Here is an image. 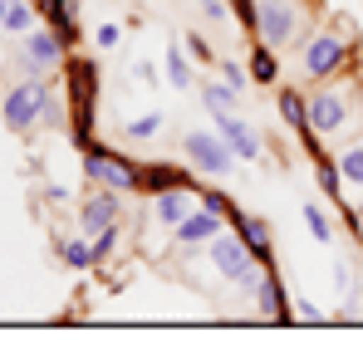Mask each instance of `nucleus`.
Returning a JSON list of instances; mask_svg holds the SVG:
<instances>
[{
	"instance_id": "1",
	"label": "nucleus",
	"mask_w": 363,
	"mask_h": 343,
	"mask_svg": "<svg viewBox=\"0 0 363 343\" xmlns=\"http://www.w3.org/2000/svg\"><path fill=\"white\" fill-rule=\"evenodd\" d=\"M84 167H89L94 181H104V186H113V191H143V167L128 162L123 152H104L99 142L84 147Z\"/></svg>"
},
{
	"instance_id": "2",
	"label": "nucleus",
	"mask_w": 363,
	"mask_h": 343,
	"mask_svg": "<svg viewBox=\"0 0 363 343\" xmlns=\"http://www.w3.org/2000/svg\"><path fill=\"white\" fill-rule=\"evenodd\" d=\"M45 108H50V89L40 79H25V84H15L5 94V128L25 133V128H35V118L45 113Z\"/></svg>"
},
{
	"instance_id": "3",
	"label": "nucleus",
	"mask_w": 363,
	"mask_h": 343,
	"mask_svg": "<svg viewBox=\"0 0 363 343\" xmlns=\"http://www.w3.org/2000/svg\"><path fill=\"white\" fill-rule=\"evenodd\" d=\"M186 152H191V167L206 172V176H226L231 157H236L221 133H186Z\"/></svg>"
},
{
	"instance_id": "4",
	"label": "nucleus",
	"mask_w": 363,
	"mask_h": 343,
	"mask_svg": "<svg viewBox=\"0 0 363 343\" xmlns=\"http://www.w3.org/2000/svg\"><path fill=\"white\" fill-rule=\"evenodd\" d=\"M344 59H349V40L344 35H314L304 45V74L309 79H329V74L344 69Z\"/></svg>"
},
{
	"instance_id": "5",
	"label": "nucleus",
	"mask_w": 363,
	"mask_h": 343,
	"mask_svg": "<svg viewBox=\"0 0 363 343\" xmlns=\"http://www.w3.org/2000/svg\"><path fill=\"white\" fill-rule=\"evenodd\" d=\"M349 123V94H339V89H319L314 99H309V133H339Z\"/></svg>"
},
{
	"instance_id": "6",
	"label": "nucleus",
	"mask_w": 363,
	"mask_h": 343,
	"mask_svg": "<svg viewBox=\"0 0 363 343\" xmlns=\"http://www.w3.org/2000/svg\"><path fill=\"white\" fill-rule=\"evenodd\" d=\"M172 230H177L182 245H206V240H216V235L226 230V216H221V211H211V206H196V211H186Z\"/></svg>"
},
{
	"instance_id": "7",
	"label": "nucleus",
	"mask_w": 363,
	"mask_h": 343,
	"mask_svg": "<svg viewBox=\"0 0 363 343\" xmlns=\"http://www.w3.org/2000/svg\"><path fill=\"white\" fill-rule=\"evenodd\" d=\"M255 30H260V45H285L290 35H295V10L285 5V0H270V5H260V20H255Z\"/></svg>"
},
{
	"instance_id": "8",
	"label": "nucleus",
	"mask_w": 363,
	"mask_h": 343,
	"mask_svg": "<svg viewBox=\"0 0 363 343\" xmlns=\"http://www.w3.org/2000/svg\"><path fill=\"white\" fill-rule=\"evenodd\" d=\"M216 128H221V137H226V147L241 157V162H255L260 157V133L245 123L241 113H226V118H216Z\"/></svg>"
},
{
	"instance_id": "9",
	"label": "nucleus",
	"mask_w": 363,
	"mask_h": 343,
	"mask_svg": "<svg viewBox=\"0 0 363 343\" xmlns=\"http://www.w3.org/2000/svg\"><path fill=\"white\" fill-rule=\"evenodd\" d=\"M118 211H123V201H118V191L113 186H104V191H94L89 201H84V211H79V230H99L104 226H113L118 221Z\"/></svg>"
},
{
	"instance_id": "10",
	"label": "nucleus",
	"mask_w": 363,
	"mask_h": 343,
	"mask_svg": "<svg viewBox=\"0 0 363 343\" xmlns=\"http://www.w3.org/2000/svg\"><path fill=\"white\" fill-rule=\"evenodd\" d=\"M191 191H196V186H167V191H157V201H152V216H157L162 226H177L182 216L191 211Z\"/></svg>"
},
{
	"instance_id": "11",
	"label": "nucleus",
	"mask_w": 363,
	"mask_h": 343,
	"mask_svg": "<svg viewBox=\"0 0 363 343\" xmlns=\"http://www.w3.org/2000/svg\"><path fill=\"white\" fill-rule=\"evenodd\" d=\"M25 55H30L35 69H55L64 59V45H60L55 30H50V35H45V30H30V35H25Z\"/></svg>"
},
{
	"instance_id": "12",
	"label": "nucleus",
	"mask_w": 363,
	"mask_h": 343,
	"mask_svg": "<svg viewBox=\"0 0 363 343\" xmlns=\"http://www.w3.org/2000/svg\"><path fill=\"white\" fill-rule=\"evenodd\" d=\"M45 15H50L60 45L69 50V45H74V25H79V5H74V0H45Z\"/></svg>"
},
{
	"instance_id": "13",
	"label": "nucleus",
	"mask_w": 363,
	"mask_h": 343,
	"mask_svg": "<svg viewBox=\"0 0 363 343\" xmlns=\"http://www.w3.org/2000/svg\"><path fill=\"white\" fill-rule=\"evenodd\" d=\"M236 235L245 240V250L255 255V260H270V221H260V216H241L236 221Z\"/></svg>"
},
{
	"instance_id": "14",
	"label": "nucleus",
	"mask_w": 363,
	"mask_h": 343,
	"mask_svg": "<svg viewBox=\"0 0 363 343\" xmlns=\"http://www.w3.org/2000/svg\"><path fill=\"white\" fill-rule=\"evenodd\" d=\"M143 186H147V191L186 186V172H182V167H172V162H147V167H143Z\"/></svg>"
},
{
	"instance_id": "15",
	"label": "nucleus",
	"mask_w": 363,
	"mask_h": 343,
	"mask_svg": "<svg viewBox=\"0 0 363 343\" xmlns=\"http://www.w3.org/2000/svg\"><path fill=\"white\" fill-rule=\"evenodd\" d=\"M255 299H260V314H265V319H285V289H280L275 275H260Z\"/></svg>"
},
{
	"instance_id": "16",
	"label": "nucleus",
	"mask_w": 363,
	"mask_h": 343,
	"mask_svg": "<svg viewBox=\"0 0 363 343\" xmlns=\"http://www.w3.org/2000/svg\"><path fill=\"white\" fill-rule=\"evenodd\" d=\"M280 118H285L290 128L309 133V99H304L300 89H280Z\"/></svg>"
},
{
	"instance_id": "17",
	"label": "nucleus",
	"mask_w": 363,
	"mask_h": 343,
	"mask_svg": "<svg viewBox=\"0 0 363 343\" xmlns=\"http://www.w3.org/2000/svg\"><path fill=\"white\" fill-rule=\"evenodd\" d=\"M201 103L211 108V118L236 113V89H231V84H211V89H201Z\"/></svg>"
},
{
	"instance_id": "18",
	"label": "nucleus",
	"mask_w": 363,
	"mask_h": 343,
	"mask_svg": "<svg viewBox=\"0 0 363 343\" xmlns=\"http://www.w3.org/2000/svg\"><path fill=\"white\" fill-rule=\"evenodd\" d=\"M250 79H255V84H275V79H280V59L270 55V45H255V55H250Z\"/></svg>"
},
{
	"instance_id": "19",
	"label": "nucleus",
	"mask_w": 363,
	"mask_h": 343,
	"mask_svg": "<svg viewBox=\"0 0 363 343\" xmlns=\"http://www.w3.org/2000/svg\"><path fill=\"white\" fill-rule=\"evenodd\" d=\"M314 176H319V191L324 196H334V201H344V172H339V162H329V157H314Z\"/></svg>"
},
{
	"instance_id": "20",
	"label": "nucleus",
	"mask_w": 363,
	"mask_h": 343,
	"mask_svg": "<svg viewBox=\"0 0 363 343\" xmlns=\"http://www.w3.org/2000/svg\"><path fill=\"white\" fill-rule=\"evenodd\" d=\"M0 25H5L10 35H30V30H35V15H30V0H10V5H5V15H0Z\"/></svg>"
},
{
	"instance_id": "21",
	"label": "nucleus",
	"mask_w": 363,
	"mask_h": 343,
	"mask_svg": "<svg viewBox=\"0 0 363 343\" xmlns=\"http://www.w3.org/2000/svg\"><path fill=\"white\" fill-rule=\"evenodd\" d=\"M334 162H339V172H344V181H349V186H363V142L344 147Z\"/></svg>"
},
{
	"instance_id": "22",
	"label": "nucleus",
	"mask_w": 363,
	"mask_h": 343,
	"mask_svg": "<svg viewBox=\"0 0 363 343\" xmlns=\"http://www.w3.org/2000/svg\"><path fill=\"white\" fill-rule=\"evenodd\" d=\"M64 265H69V270H89V265H99V260H94V245H89L84 235L64 240Z\"/></svg>"
},
{
	"instance_id": "23",
	"label": "nucleus",
	"mask_w": 363,
	"mask_h": 343,
	"mask_svg": "<svg viewBox=\"0 0 363 343\" xmlns=\"http://www.w3.org/2000/svg\"><path fill=\"white\" fill-rule=\"evenodd\" d=\"M167 79H172V89H191V64H186V55L177 45L167 50Z\"/></svg>"
},
{
	"instance_id": "24",
	"label": "nucleus",
	"mask_w": 363,
	"mask_h": 343,
	"mask_svg": "<svg viewBox=\"0 0 363 343\" xmlns=\"http://www.w3.org/2000/svg\"><path fill=\"white\" fill-rule=\"evenodd\" d=\"M196 196H201V206H211V211H221V216H231V221H241V211L226 201V191H216V186H196Z\"/></svg>"
},
{
	"instance_id": "25",
	"label": "nucleus",
	"mask_w": 363,
	"mask_h": 343,
	"mask_svg": "<svg viewBox=\"0 0 363 343\" xmlns=\"http://www.w3.org/2000/svg\"><path fill=\"white\" fill-rule=\"evenodd\" d=\"M304 226H309L314 240H334V226H329V216H324L319 206H304Z\"/></svg>"
},
{
	"instance_id": "26",
	"label": "nucleus",
	"mask_w": 363,
	"mask_h": 343,
	"mask_svg": "<svg viewBox=\"0 0 363 343\" xmlns=\"http://www.w3.org/2000/svg\"><path fill=\"white\" fill-rule=\"evenodd\" d=\"M113 250H118V221H113V226H104L99 235H94V260H108Z\"/></svg>"
},
{
	"instance_id": "27",
	"label": "nucleus",
	"mask_w": 363,
	"mask_h": 343,
	"mask_svg": "<svg viewBox=\"0 0 363 343\" xmlns=\"http://www.w3.org/2000/svg\"><path fill=\"white\" fill-rule=\"evenodd\" d=\"M152 133H162V113H143L128 123V137H152Z\"/></svg>"
},
{
	"instance_id": "28",
	"label": "nucleus",
	"mask_w": 363,
	"mask_h": 343,
	"mask_svg": "<svg viewBox=\"0 0 363 343\" xmlns=\"http://www.w3.org/2000/svg\"><path fill=\"white\" fill-rule=\"evenodd\" d=\"M123 40V30L118 25H113V20H108V25H99V30H94V45H99V50H113V45H118Z\"/></svg>"
},
{
	"instance_id": "29",
	"label": "nucleus",
	"mask_w": 363,
	"mask_h": 343,
	"mask_svg": "<svg viewBox=\"0 0 363 343\" xmlns=\"http://www.w3.org/2000/svg\"><path fill=\"white\" fill-rule=\"evenodd\" d=\"M221 79H226V84H231L236 94H241V89H245V79H250V74H245V69H236V64H221Z\"/></svg>"
},
{
	"instance_id": "30",
	"label": "nucleus",
	"mask_w": 363,
	"mask_h": 343,
	"mask_svg": "<svg viewBox=\"0 0 363 343\" xmlns=\"http://www.w3.org/2000/svg\"><path fill=\"white\" fill-rule=\"evenodd\" d=\"M5 5H10V0H0V15H5Z\"/></svg>"
},
{
	"instance_id": "31",
	"label": "nucleus",
	"mask_w": 363,
	"mask_h": 343,
	"mask_svg": "<svg viewBox=\"0 0 363 343\" xmlns=\"http://www.w3.org/2000/svg\"><path fill=\"white\" fill-rule=\"evenodd\" d=\"M255 5H270V0H255Z\"/></svg>"
},
{
	"instance_id": "32",
	"label": "nucleus",
	"mask_w": 363,
	"mask_h": 343,
	"mask_svg": "<svg viewBox=\"0 0 363 343\" xmlns=\"http://www.w3.org/2000/svg\"><path fill=\"white\" fill-rule=\"evenodd\" d=\"M35 5H45V0H35Z\"/></svg>"
}]
</instances>
